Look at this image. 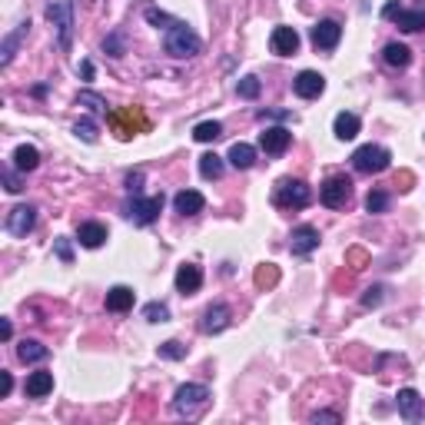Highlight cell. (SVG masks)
Instances as JSON below:
<instances>
[{"instance_id":"6da1fadb","label":"cell","mask_w":425,"mask_h":425,"mask_svg":"<svg viewBox=\"0 0 425 425\" xmlns=\"http://www.w3.org/2000/svg\"><path fill=\"white\" fill-rule=\"evenodd\" d=\"M309 200H313V189L306 180H289L286 176L273 189V203L279 210H302V206H309Z\"/></svg>"},{"instance_id":"7a4b0ae2","label":"cell","mask_w":425,"mask_h":425,"mask_svg":"<svg viewBox=\"0 0 425 425\" xmlns=\"http://www.w3.org/2000/svg\"><path fill=\"white\" fill-rule=\"evenodd\" d=\"M210 405V389L200 386V382H187V386L176 389L173 396V412L176 415H187V419H196Z\"/></svg>"},{"instance_id":"3957f363","label":"cell","mask_w":425,"mask_h":425,"mask_svg":"<svg viewBox=\"0 0 425 425\" xmlns=\"http://www.w3.org/2000/svg\"><path fill=\"white\" fill-rule=\"evenodd\" d=\"M200 47H203L200 37H196V34H193L187 24H180V20H176V24L166 30V53H170V57H176V60H189V57H196V53H200Z\"/></svg>"},{"instance_id":"277c9868","label":"cell","mask_w":425,"mask_h":425,"mask_svg":"<svg viewBox=\"0 0 425 425\" xmlns=\"http://www.w3.org/2000/svg\"><path fill=\"white\" fill-rule=\"evenodd\" d=\"M47 17L57 27L60 50H70V43H74V0H53L50 7H47Z\"/></svg>"},{"instance_id":"5b68a950","label":"cell","mask_w":425,"mask_h":425,"mask_svg":"<svg viewBox=\"0 0 425 425\" xmlns=\"http://www.w3.org/2000/svg\"><path fill=\"white\" fill-rule=\"evenodd\" d=\"M389 150H382V147H372V143H365V147H359V150L352 153V166L359 170V173H382V170H389Z\"/></svg>"},{"instance_id":"8992f818","label":"cell","mask_w":425,"mask_h":425,"mask_svg":"<svg viewBox=\"0 0 425 425\" xmlns=\"http://www.w3.org/2000/svg\"><path fill=\"white\" fill-rule=\"evenodd\" d=\"M349 196H352V180L349 176H329L323 187H319V200H323V206H329V210L346 206Z\"/></svg>"},{"instance_id":"52a82bcc","label":"cell","mask_w":425,"mask_h":425,"mask_svg":"<svg viewBox=\"0 0 425 425\" xmlns=\"http://www.w3.org/2000/svg\"><path fill=\"white\" fill-rule=\"evenodd\" d=\"M123 212H126V216H130V220H133L137 226H150L153 220H156V216L163 212V196H147V200H143V196L137 193V196H133V200L123 206Z\"/></svg>"},{"instance_id":"ba28073f","label":"cell","mask_w":425,"mask_h":425,"mask_svg":"<svg viewBox=\"0 0 425 425\" xmlns=\"http://www.w3.org/2000/svg\"><path fill=\"white\" fill-rule=\"evenodd\" d=\"M110 123H113V130H116V137L130 140V137H137V130H147V126H150V120H147V116H143L137 107H130V110L113 113Z\"/></svg>"},{"instance_id":"9c48e42d","label":"cell","mask_w":425,"mask_h":425,"mask_svg":"<svg viewBox=\"0 0 425 425\" xmlns=\"http://www.w3.org/2000/svg\"><path fill=\"white\" fill-rule=\"evenodd\" d=\"M289 143H292V133H289L286 126H266L263 133H259V147L269 156H283L289 150Z\"/></svg>"},{"instance_id":"30bf717a","label":"cell","mask_w":425,"mask_h":425,"mask_svg":"<svg viewBox=\"0 0 425 425\" xmlns=\"http://www.w3.org/2000/svg\"><path fill=\"white\" fill-rule=\"evenodd\" d=\"M34 223H37V210L30 206V203H24V206H13L11 212H7V229H11L13 236L24 239L30 229H34Z\"/></svg>"},{"instance_id":"8fae6325","label":"cell","mask_w":425,"mask_h":425,"mask_svg":"<svg viewBox=\"0 0 425 425\" xmlns=\"http://www.w3.org/2000/svg\"><path fill=\"white\" fill-rule=\"evenodd\" d=\"M396 405H399V415L405 419V422H419V419L425 415V399L415 392V389H399Z\"/></svg>"},{"instance_id":"7c38bea8","label":"cell","mask_w":425,"mask_h":425,"mask_svg":"<svg viewBox=\"0 0 425 425\" xmlns=\"http://www.w3.org/2000/svg\"><path fill=\"white\" fill-rule=\"evenodd\" d=\"M319 246V229L316 226H296L292 236H289V250L292 256H309Z\"/></svg>"},{"instance_id":"4fadbf2b","label":"cell","mask_w":425,"mask_h":425,"mask_svg":"<svg viewBox=\"0 0 425 425\" xmlns=\"http://www.w3.org/2000/svg\"><path fill=\"white\" fill-rule=\"evenodd\" d=\"M292 90H296V97H302V100H316V97L325 90V76L316 74V70H302V74L292 80Z\"/></svg>"},{"instance_id":"5bb4252c","label":"cell","mask_w":425,"mask_h":425,"mask_svg":"<svg viewBox=\"0 0 425 425\" xmlns=\"http://www.w3.org/2000/svg\"><path fill=\"white\" fill-rule=\"evenodd\" d=\"M339 40H342V27L336 20H319L313 27V47L316 50H332Z\"/></svg>"},{"instance_id":"9a60e30c","label":"cell","mask_w":425,"mask_h":425,"mask_svg":"<svg viewBox=\"0 0 425 425\" xmlns=\"http://www.w3.org/2000/svg\"><path fill=\"white\" fill-rule=\"evenodd\" d=\"M269 47H273V53H279V57H292V53L299 50V34H296L292 27H276L273 37H269Z\"/></svg>"},{"instance_id":"2e32d148","label":"cell","mask_w":425,"mask_h":425,"mask_svg":"<svg viewBox=\"0 0 425 425\" xmlns=\"http://www.w3.org/2000/svg\"><path fill=\"white\" fill-rule=\"evenodd\" d=\"M203 286V273L196 263H183L176 269V289L183 292V296H193V292H200Z\"/></svg>"},{"instance_id":"e0dca14e","label":"cell","mask_w":425,"mask_h":425,"mask_svg":"<svg viewBox=\"0 0 425 425\" xmlns=\"http://www.w3.org/2000/svg\"><path fill=\"white\" fill-rule=\"evenodd\" d=\"M203 206H206V200H203V193H196V189H180L173 196V210L180 216H196V212H203Z\"/></svg>"},{"instance_id":"ac0fdd59","label":"cell","mask_w":425,"mask_h":425,"mask_svg":"<svg viewBox=\"0 0 425 425\" xmlns=\"http://www.w3.org/2000/svg\"><path fill=\"white\" fill-rule=\"evenodd\" d=\"M229 306L226 302H216V306H210L206 313H203V323H200V329L203 332H223L226 325H229Z\"/></svg>"},{"instance_id":"d6986e66","label":"cell","mask_w":425,"mask_h":425,"mask_svg":"<svg viewBox=\"0 0 425 425\" xmlns=\"http://www.w3.org/2000/svg\"><path fill=\"white\" fill-rule=\"evenodd\" d=\"M133 302H137V292L130 286H113L110 292H107V309H110V313H130Z\"/></svg>"},{"instance_id":"ffe728a7","label":"cell","mask_w":425,"mask_h":425,"mask_svg":"<svg viewBox=\"0 0 425 425\" xmlns=\"http://www.w3.org/2000/svg\"><path fill=\"white\" fill-rule=\"evenodd\" d=\"M76 239H80V246H87V250H100L103 243H107V226L103 223H80Z\"/></svg>"},{"instance_id":"44dd1931","label":"cell","mask_w":425,"mask_h":425,"mask_svg":"<svg viewBox=\"0 0 425 425\" xmlns=\"http://www.w3.org/2000/svg\"><path fill=\"white\" fill-rule=\"evenodd\" d=\"M24 392L30 396V399H43V396H50L53 392V372H30L27 375V386H24Z\"/></svg>"},{"instance_id":"7402d4cb","label":"cell","mask_w":425,"mask_h":425,"mask_svg":"<svg viewBox=\"0 0 425 425\" xmlns=\"http://www.w3.org/2000/svg\"><path fill=\"white\" fill-rule=\"evenodd\" d=\"M396 24H399V30H405V34H419V30H425V7H412V11L402 7V11L396 13Z\"/></svg>"},{"instance_id":"603a6c76","label":"cell","mask_w":425,"mask_h":425,"mask_svg":"<svg viewBox=\"0 0 425 425\" xmlns=\"http://www.w3.org/2000/svg\"><path fill=\"white\" fill-rule=\"evenodd\" d=\"M50 356V349L43 346V342H37V339H24L20 346H17V359L20 363H43Z\"/></svg>"},{"instance_id":"cb8c5ba5","label":"cell","mask_w":425,"mask_h":425,"mask_svg":"<svg viewBox=\"0 0 425 425\" xmlns=\"http://www.w3.org/2000/svg\"><path fill=\"white\" fill-rule=\"evenodd\" d=\"M332 133H336V140H356L359 137V116L356 113H339L336 123H332Z\"/></svg>"},{"instance_id":"d4e9b609","label":"cell","mask_w":425,"mask_h":425,"mask_svg":"<svg viewBox=\"0 0 425 425\" xmlns=\"http://www.w3.org/2000/svg\"><path fill=\"white\" fill-rule=\"evenodd\" d=\"M13 166H17L20 173H30V170H37V166H40V150H37V147H30V143L17 147V150H13Z\"/></svg>"},{"instance_id":"484cf974","label":"cell","mask_w":425,"mask_h":425,"mask_svg":"<svg viewBox=\"0 0 425 425\" xmlns=\"http://www.w3.org/2000/svg\"><path fill=\"white\" fill-rule=\"evenodd\" d=\"M226 160L233 163L236 170H250L252 163H256V150H252L250 143H233L229 153H226Z\"/></svg>"},{"instance_id":"4316f807","label":"cell","mask_w":425,"mask_h":425,"mask_svg":"<svg viewBox=\"0 0 425 425\" xmlns=\"http://www.w3.org/2000/svg\"><path fill=\"white\" fill-rule=\"evenodd\" d=\"M382 60L389 63V67H409L412 63V50L405 47V43H386V50H382Z\"/></svg>"},{"instance_id":"83f0119b","label":"cell","mask_w":425,"mask_h":425,"mask_svg":"<svg viewBox=\"0 0 425 425\" xmlns=\"http://www.w3.org/2000/svg\"><path fill=\"white\" fill-rule=\"evenodd\" d=\"M27 27H30V24H20V27H17V30L11 34V37H4V47H0V67H11L17 43H20V40L27 37Z\"/></svg>"},{"instance_id":"f1b7e54d","label":"cell","mask_w":425,"mask_h":425,"mask_svg":"<svg viewBox=\"0 0 425 425\" xmlns=\"http://www.w3.org/2000/svg\"><path fill=\"white\" fill-rule=\"evenodd\" d=\"M252 283H256V289H273L276 283H279V266H273V263L256 266V276H252Z\"/></svg>"},{"instance_id":"f546056e","label":"cell","mask_w":425,"mask_h":425,"mask_svg":"<svg viewBox=\"0 0 425 425\" xmlns=\"http://www.w3.org/2000/svg\"><path fill=\"white\" fill-rule=\"evenodd\" d=\"M220 137H223V123H216V120L193 126V140H200V143H212V140H220Z\"/></svg>"},{"instance_id":"4dcf8cb0","label":"cell","mask_w":425,"mask_h":425,"mask_svg":"<svg viewBox=\"0 0 425 425\" xmlns=\"http://www.w3.org/2000/svg\"><path fill=\"white\" fill-rule=\"evenodd\" d=\"M200 173L206 176V180H220V176H223V156H216V153L200 156Z\"/></svg>"},{"instance_id":"1f68e13d","label":"cell","mask_w":425,"mask_h":425,"mask_svg":"<svg viewBox=\"0 0 425 425\" xmlns=\"http://www.w3.org/2000/svg\"><path fill=\"white\" fill-rule=\"evenodd\" d=\"M259 90H263V83H259V76H243V80H239L236 83V93L239 97H243V100H256V97H259Z\"/></svg>"},{"instance_id":"d6a6232c","label":"cell","mask_w":425,"mask_h":425,"mask_svg":"<svg viewBox=\"0 0 425 425\" xmlns=\"http://www.w3.org/2000/svg\"><path fill=\"white\" fill-rule=\"evenodd\" d=\"M97 133H100V130H97L93 120H76L74 123V137L83 140V143H97Z\"/></svg>"},{"instance_id":"836d02e7","label":"cell","mask_w":425,"mask_h":425,"mask_svg":"<svg viewBox=\"0 0 425 425\" xmlns=\"http://www.w3.org/2000/svg\"><path fill=\"white\" fill-rule=\"evenodd\" d=\"M389 210V193L386 189H372L365 196V212H386Z\"/></svg>"},{"instance_id":"e575fe53","label":"cell","mask_w":425,"mask_h":425,"mask_svg":"<svg viewBox=\"0 0 425 425\" xmlns=\"http://www.w3.org/2000/svg\"><path fill=\"white\" fill-rule=\"evenodd\" d=\"M143 319H147V323H166V319H170L166 302H147V306H143Z\"/></svg>"},{"instance_id":"d590c367","label":"cell","mask_w":425,"mask_h":425,"mask_svg":"<svg viewBox=\"0 0 425 425\" xmlns=\"http://www.w3.org/2000/svg\"><path fill=\"white\" fill-rule=\"evenodd\" d=\"M187 346H183V342H176V339H170V342H163V346H160V356H163V359H173V363H176V359H187Z\"/></svg>"},{"instance_id":"8d00e7d4","label":"cell","mask_w":425,"mask_h":425,"mask_svg":"<svg viewBox=\"0 0 425 425\" xmlns=\"http://www.w3.org/2000/svg\"><path fill=\"white\" fill-rule=\"evenodd\" d=\"M103 50L110 53V57H123V53H126V40H123V34H110V37L103 40Z\"/></svg>"},{"instance_id":"74e56055","label":"cell","mask_w":425,"mask_h":425,"mask_svg":"<svg viewBox=\"0 0 425 425\" xmlns=\"http://www.w3.org/2000/svg\"><path fill=\"white\" fill-rule=\"evenodd\" d=\"M346 263H349L352 269H365V266H369V252L359 250V246H352V250L346 252Z\"/></svg>"},{"instance_id":"f35d334b","label":"cell","mask_w":425,"mask_h":425,"mask_svg":"<svg viewBox=\"0 0 425 425\" xmlns=\"http://www.w3.org/2000/svg\"><path fill=\"white\" fill-rule=\"evenodd\" d=\"M76 100H80V103H87L90 110H100V113H107V103H103L100 97H97V93H90V90H83V93H80Z\"/></svg>"},{"instance_id":"ab89813d","label":"cell","mask_w":425,"mask_h":425,"mask_svg":"<svg viewBox=\"0 0 425 425\" xmlns=\"http://www.w3.org/2000/svg\"><path fill=\"white\" fill-rule=\"evenodd\" d=\"M53 250H57V256H60V263H74V250H70V239H57L53 243Z\"/></svg>"},{"instance_id":"60d3db41","label":"cell","mask_w":425,"mask_h":425,"mask_svg":"<svg viewBox=\"0 0 425 425\" xmlns=\"http://www.w3.org/2000/svg\"><path fill=\"white\" fill-rule=\"evenodd\" d=\"M147 20H150V24H156V27H166V30H170V27H173L176 24V20H173V17H166V13H163V11H156V7H150V11H147Z\"/></svg>"},{"instance_id":"b9f144b4","label":"cell","mask_w":425,"mask_h":425,"mask_svg":"<svg viewBox=\"0 0 425 425\" xmlns=\"http://www.w3.org/2000/svg\"><path fill=\"white\" fill-rule=\"evenodd\" d=\"M379 302H382V286L365 289V296H363V306H365V309H372V306H379Z\"/></svg>"},{"instance_id":"7bdbcfd3","label":"cell","mask_w":425,"mask_h":425,"mask_svg":"<svg viewBox=\"0 0 425 425\" xmlns=\"http://www.w3.org/2000/svg\"><path fill=\"white\" fill-rule=\"evenodd\" d=\"M4 187H7V193H20V180H17V173H13L11 166H7V170H4Z\"/></svg>"},{"instance_id":"ee69618b","label":"cell","mask_w":425,"mask_h":425,"mask_svg":"<svg viewBox=\"0 0 425 425\" xmlns=\"http://www.w3.org/2000/svg\"><path fill=\"white\" fill-rule=\"evenodd\" d=\"M126 189H130L133 196H137L140 189H143V170H137V173H130V176H126Z\"/></svg>"},{"instance_id":"f6af8a7d","label":"cell","mask_w":425,"mask_h":425,"mask_svg":"<svg viewBox=\"0 0 425 425\" xmlns=\"http://www.w3.org/2000/svg\"><path fill=\"white\" fill-rule=\"evenodd\" d=\"M11 389H13L11 372H0V399H7V396H11Z\"/></svg>"},{"instance_id":"bcb514c9","label":"cell","mask_w":425,"mask_h":425,"mask_svg":"<svg viewBox=\"0 0 425 425\" xmlns=\"http://www.w3.org/2000/svg\"><path fill=\"white\" fill-rule=\"evenodd\" d=\"M402 11V4L399 0H389L386 7H382V17H386V20H396V13Z\"/></svg>"},{"instance_id":"7dc6e473","label":"cell","mask_w":425,"mask_h":425,"mask_svg":"<svg viewBox=\"0 0 425 425\" xmlns=\"http://www.w3.org/2000/svg\"><path fill=\"white\" fill-rule=\"evenodd\" d=\"M339 412H313V422H339Z\"/></svg>"},{"instance_id":"c3c4849f","label":"cell","mask_w":425,"mask_h":425,"mask_svg":"<svg viewBox=\"0 0 425 425\" xmlns=\"http://www.w3.org/2000/svg\"><path fill=\"white\" fill-rule=\"evenodd\" d=\"M80 74H83V80H93V63L83 60V63H80Z\"/></svg>"},{"instance_id":"681fc988","label":"cell","mask_w":425,"mask_h":425,"mask_svg":"<svg viewBox=\"0 0 425 425\" xmlns=\"http://www.w3.org/2000/svg\"><path fill=\"white\" fill-rule=\"evenodd\" d=\"M0 336H4V339H11V336H13V325H11V319H4V323H0Z\"/></svg>"},{"instance_id":"f907efd6","label":"cell","mask_w":425,"mask_h":425,"mask_svg":"<svg viewBox=\"0 0 425 425\" xmlns=\"http://www.w3.org/2000/svg\"><path fill=\"white\" fill-rule=\"evenodd\" d=\"M396 183H402L399 189H412V187H409V183H412V173H399V180H396Z\"/></svg>"}]
</instances>
